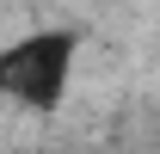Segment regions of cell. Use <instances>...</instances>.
<instances>
[{
	"instance_id": "obj_1",
	"label": "cell",
	"mask_w": 160,
	"mask_h": 154,
	"mask_svg": "<svg viewBox=\"0 0 160 154\" xmlns=\"http://www.w3.org/2000/svg\"><path fill=\"white\" fill-rule=\"evenodd\" d=\"M86 49L80 25H31L12 43H0V105L31 117H56L74 93V68Z\"/></svg>"
}]
</instances>
